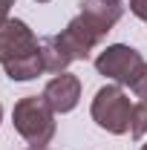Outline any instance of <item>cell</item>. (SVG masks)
Here are the masks:
<instances>
[{"label":"cell","instance_id":"cell-1","mask_svg":"<svg viewBox=\"0 0 147 150\" xmlns=\"http://www.w3.org/2000/svg\"><path fill=\"white\" fill-rule=\"evenodd\" d=\"M12 124L29 147H49V142L55 139V130H58L55 110L46 104L43 95L20 98L12 110Z\"/></svg>","mask_w":147,"mask_h":150},{"label":"cell","instance_id":"cell-2","mask_svg":"<svg viewBox=\"0 0 147 150\" xmlns=\"http://www.w3.org/2000/svg\"><path fill=\"white\" fill-rule=\"evenodd\" d=\"M92 121L101 130L112 133V136H124L130 133V115H133V101L130 95L121 90V84H107L101 87L90 107Z\"/></svg>","mask_w":147,"mask_h":150},{"label":"cell","instance_id":"cell-3","mask_svg":"<svg viewBox=\"0 0 147 150\" xmlns=\"http://www.w3.org/2000/svg\"><path fill=\"white\" fill-rule=\"evenodd\" d=\"M144 67V58L139 49H133L127 43H110L101 55L95 58V69L98 75L110 78L112 84L130 87V81L136 78V72Z\"/></svg>","mask_w":147,"mask_h":150},{"label":"cell","instance_id":"cell-4","mask_svg":"<svg viewBox=\"0 0 147 150\" xmlns=\"http://www.w3.org/2000/svg\"><path fill=\"white\" fill-rule=\"evenodd\" d=\"M55 38H58V43L64 46V52L72 58V61H87L90 52L107 38V32H104L95 20H90L87 15H78V18H72L66 23V29H61Z\"/></svg>","mask_w":147,"mask_h":150},{"label":"cell","instance_id":"cell-5","mask_svg":"<svg viewBox=\"0 0 147 150\" xmlns=\"http://www.w3.org/2000/svg\"><path fill=\"white\" fill-rule=\"evenodd\" d=\"M43 98H46V104L55 110V115L61 112H72L78 107V101H81V78L72 72H61L55 75L46 87H43Z\"/></svg>","mask_w":147,"mask_h":150},{"label":"cell","instance_id":"cell-6","mask_svg":"<svg viewBox=\"0 0 147 150\" xmlns=\"http://www.w3.org/2000/svg\"><path fill=\"white\" fill-rule=\"evenodd\" d=\"M40 46V40L35 38V32L23 23V20L9 18L0 26V64L9 61V58H18L23 52H32Z\"/></svg>","mask_w":147,"mask_h":150},{"label":"cell","instance_id":"cell-7","mask_svg":"<svg viewBox=\"0 0 147 150\" xmlns=\"http://www.w3.org/2000/svg\"><path fill=\"white\" fill-rule=\"evenodd\" d=\"M3 69H6V75H9L12 81H32V78H37L40 72H46L40 46L32 49V52H23V55H18V58L3 61Z\"/></svg>","mask_w":147,"mask_h":150},{"label":"cell","instance_id":"cell-8","mask_svg":"<svg viewBox=\"0 0 147 150\" xmlns=\"http://www.w3.org/2000/svg\"><path fill=\"white\" fill-rule=\"evenodd\" d=\"M81 15L95 20L104 32H110L112 26L121 20L124 9H121V3H110V0H81Z\"/></svg>","mask_w":147,"mask_h":150},{"label":"cell","instance_id":"cell-9","mask_svg":"<svg viewBox=\"0 0 147 150\" xmlns=\"http://www.w3.org/2000/svg\"><path fill=\"white\" fill-rule=\"evenodd\" d=\"M40 55H43V67H46V72H66V67L72 64V58L64 52V46L58 43V38L55 35H49V38H43L40 40Z\"/></svg>","mask_w":147,"mask_h":150},{"label":"cell","instance_id":"cell-10","mask_svg":"<svg viewBox=\"0 0 147 150\" xmlns=\"http://www.w3.org/2000/svg\"><path fill=\"white\" fill-rule=\"evenodd\" d=\"M130 136L136 142H141L147 136V101L133 104V115H130Z\"/></svg>","mask_w":147,"mask_h":150},{"label":"cell","instance_id":"cell-11","mask_svg":"<svg viewBox=\"0 0 147 150\" xmlns=\"http://www.w3.org/2000/svg\"><path fill=\"white\" fill-rule=\"evenodd\" d=\"M130 90L136 93V98H141V101H147V64L136 72V78L130 81Z\"/></svg>","mask_w":147,"mask_h":150},{"label":"cell","instance_id":"cell-12","mask_svg":"<svg viewBox=\"0 0 147 150\" xmlns=\"http://www.w3.org/2000/svg\"><path fill=\"white\" fill-rule=\"evenodd\" d=\"M130 12L139 20H147V0H130Z\"/></svg>","mask_w":147,"mask_h":150},{"label":"cell","instance_id":"cell-13","mask_svg":"<svg viewBox=\"0 0 147 150\" xmlns=\"http://www.w3.org/2000/svg\"><path fill=\"white\" fill-rule=\"evenodd\" d=\"M15 6V0H0V26L9 20V9Z\"/></svg>","mask_w":147,"mask_h":150},{"label":"cell","instance_id":"cell-14","mask_svg":"<svg viewBox=\"0 0 147 150\" xmlns=\"http://www.w3.org/2000/svg\"><path fill=\"white\" fill-rule=\"evenodd\" d=\"M29 150H49V147H29Z\"/></svg>","mask_w":147,"mask_h":150},{"label":"cell","instance_id":"cell-15","mask_svg":"<svg viewBox=\"0 0 147 150\" xmlns=\"http://www.w3.org/2000/svg\"><path fill=\"white\" fill-rule=\"evenodd\" d=\"M0 121H3V104H0Z\"/></svg>","mask_w":147,"mask_h":150},{"label":"cell","instance_id":"cell-16","mask_svg":"<svg viewBox=\"0 0 147 150\" xmlns=\"http://www.w3.org/2000/svg\"><path fill=\"white\" fill-rule=\"evenodd\" d=\"M35 3H49V0H35Z\"/></svg>","mask_w":147,"mask_h":150},{"label":"cell","instance_id":"cell-17","mask_svg":"<svg viewBox=\"0 0 147 150\" xmlns=\"http://www.w3.org/2000/svg\"><path fill=\"white\" fill-rule=\"evenodd\" d=\"M141 150H147V142H144V144H141Z\"/></svg>","mask_w":147,"mask_h":150},{"label":"cell","instance_id":"cell-18","mask_svg":"<svg viewBox=\"0 0 147 150\" xmlns=\"http://www.w3.org/2000/svg\"><path fill=\"white\" fill-rule=\"evenodd\" d=\"M110 3H121V0H110Z\"/></svg>","mask_w":147,"mask_h":150}]
</instances>
